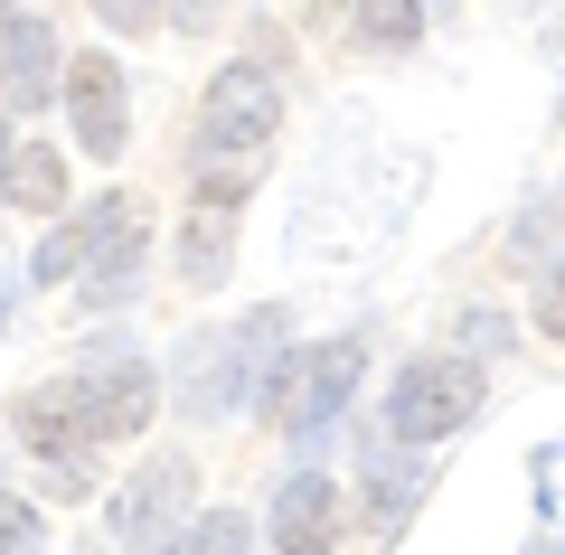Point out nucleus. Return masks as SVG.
Here are the masks:
<instances>
[{
	"instance_id": "obj_1",
	"label": "nucleus",
	"mask_w": 565,
	"mask_h": 555,
	"mask_svg": "<svg viewBox=\"0 0 565 555\" xmlns=\"http://www.w3.org/2000/svg\"><path fill=\"white\" fill-rule=\"evenodd\" d=\"M274 122H282L274 76H264L255 57L217 66V76H207V104H199V170H255V151L274 141Z\"/></svg>"
},
{
	"instance_id": "obj_2",
	"label": "nucleus",
	"mask_w": 565,
	"mask_h": 555,
	"mask_svg": "<svg viewBox=\"0 0 565 555\" xmlns=\"http://www.w3.org/2000/svg\"><path fill=\"white\" fill-rule=\"evenodd\" d=\"M349 377H359V339L302 349V357H292V377H274V386H264V415H274L292 442H321V424L349 405Z\"/></svg>"
},
{
	"instance_id": "obj_3",
	"label": "nucleus",
	"mask_w": 565,
	"mask_h": 555,
	"mask_svg": "<svg viewBox=\"0 0 565 555\" xmlns=\"http://www.w3.org/2000/svg\"><path fill=\"white\" fill-rule=\"evenodd\" d=\"M471 405H481V367L434 357V367H415V377L396 386V434L434 442V434H452V424H471Z\"/></svg>"
},
{
	"instance_id": "obj_4",
	"label": "nucleus",
	"mask_w": 565,
	"mask_h": 555,
	"mask_svg": "<svg viewBox=\"0 0 565 555\" xmlns=\"http://www.w3.org/2000/svg\"><path fill=\"white\" fill-rule=\"evenodd\" d=\"M76 386V415H85V442H132L151 424V367H95V377H66Z\"/></svg>"
},
{
	"instance_id": "obj_5",
	"label": "nucleus",
	"mask_w": 565,
	"mask_h": 555,
	"mask_svg": "<svg viewBox=\"0 0 565 555\" xmlns=\"http://www.w3.org/2000/svg\"><path fill=\"white\" fill-rule=\"evenodd\" d=\"M57 76H66V57H57V39H47V20L10 10V20H0V104L39 114V104L57 95Z\"/></svg>"
},
{
	"instance_id": "obj_6",
	"label": "nucleus",
	"mask_w": 565,
	"mask_h": 555,
	"mask_svg": "<svg viewBox=\"0 0 565 555\" xmlns=\"http://www.w3.org/2000/svg\"><path fill=\"white\" fill-rule=\"evenodd\" d=\"M57 85H66V104H76V141H85L95 160H114V151H122V132H132V104H122L114 57H76Z\"/></svg>"
},
{
	"instance_id": "obj_7",
	"label": "nucleus",
	"mask_w": 565,
	"mask_h": 555,
	"mask_svg": "<svg viewBox=\"0 0 565 555\" xmlns=\"http://www.w3.org/2000/svg\"><path fill=\"white\" fill-rule=\"evenodd\" d=\"M330 536H340V490L321 471H292L274 499V546L282 555H330Z\"/></svg>"
},
{
	"instance_id": "obj_8",
	"label": "nucleus",
	"mask_w": 565,
	"mask_h": 555,
	"mask_svg": "<svg viewBox=\"0 0 565 555\" xmlns=\"http://www.w3.org/2000/svg\"><path fill=\"white\" fill-rule=\"evenodd\" d=\"M76 255H95V292H114V274H132L141 255V199H95L76 217Z\"/></svg>"
},
{
	"instance_id": "obj_9",
	"label": "nucleus",
	"mask_w": 565,
	"mask_h": 555,
	"mask_svg": "<svg viewBox=\"0 0 565 555\" xmlns=\"http://www.w3.org/2000/svg\"><path fill=\"white\" fill-rule=\"evenodd\" d=\"M10 424H20L29 452H95V442H85V415H76V386H39V396H20Z\"/></svg>"
},
{
	"instance_id": "obj_10",
	"label": "nucleus",
	"mask_w": 565,
	"mask_h": 555,
	"mask_svg": "<svg viewBox=\"0 0 565 555\" xmlns=\"http://www.w3.org/2000/svg\"><path fill=\"white\" fill-rule=\"evenodd\" d=\"M180 499H189V461H151V471L114 499V536H151L170 509H180Z\"/></svg>"
},
{
	"instance_id": "obj_11",
	"label": "nucleus",
	"mask_w": 565,
	"mask_h": 555,
	"mask_svg": "<svg viewBox=\"0 0 565 555\" xmlns=\"http://www.w3.org/2000/svg\"><path fill=\"white\" fill-rule=\"evenodd\" d=\"M274 349V320H245L236 339H217L207 349V386H199V415H226V405L245 396V357H264Z\"/></svg>"
},
{
	"instance_id": "obj_12",
	"label": "nucleus",
	"mask_w": 565,
	"mask_h": 555,
	"mask_svg": "<svg viewBox=\"0 0 565 555\" xmlns=\"http://www.w3.org/2000/svg\"><path fill=\"white\" fill-rule=\"evenodd\" d=\"M0 189H10L29 217H57L66 207V160L39 151V141H29V151H0Z\"/></svg>"
},
{
	"instance_id": "obj_13",
	"label": "nucleus",
	"mask_w": 565,
	"mask_h": 555,
	"mask_svg": "<svg viewBox=\"0 0 565 555\" xmlns=\"http://www.w3.org/2000/svg\"><path fill=\"white\" fill-rule=\"evenodd\" d=\"M349 20H359L367 47H415L424 39V10H415V0H349Z\"/></svg>"
},
{
	"instance_id": "obj_14",
	"label": "nucleus",
	"mask_w": 565,
	"mask_h": 555,
	"mask_svg": "<svg viewBox=\"0 0 565 555\" xmlns=\"http://www.w3.org/2000/svg\"><path fill=\"white\" fill-rule=\"evenodd\" d=\"M245 536H255V527H245L236 509H217V517H199V536L180 527V536H170L161 555H245Z\"/></svg>"
},
{
	"instance_id": "obj_15",
	"label": "nucleus",
	"mask_w": 565,
	"mask_h": 555,
	"mask_svg": "<svg viewBox=\"0 0 565 555\" xmlns=\"http://www.w3.org/2000/svg\"><path fill=\"white\" fill-rule=\"evenodd\" d=\"M0 555H39V509L0 490Z\"/></svg>"
},
{
	"instance_id": "obj_16",
	"label": "nucleus",
	"mask_w": 565,
	"mask_h": 555,
	"mask_svg": "<svg viewBox=\"0 0 565 555\" xmlns=\"http://www.w3.org/2000/svg\"><path fill=\"white\" fill-rule=\"evenodd\" d=\"M95 20L114 29V39H132V29H151V20H161V0H95Z\"/></svg>"
},
{
	"instance_id": "obj_17",
	"label": "nucleus",
	"mask_w": 565,
	"mask_h": 555,
	"mask_svg": "<svg viewBox=\"0 0 565 555\" xmlns=\"http://www.w3.org/2000/svg\"><path fill=\"white\" fill-rule=\"evenodd\" d=\"M537 330H546V339H565V282H546V301H537Z\"/></svg>"
},
{
	"instance_id": "obj_18",
	"label": "nucleus",
	"mask_w": 565,
	"mask_h": 555,
	"mask_svg": "<svg viewBox=\"0 0 565 555\" xmlns=\"http://www.w3.org/2000/svg\"><path fill=\"white\" fill-rule=\"evenodd\" d=\"M161 10H170V20H189V29H199L207 10H217V0H161Z\"/></svg>"
},
{
	"instance_id": "obj_19",
	"label": "nucleus",
	"mask_w": 565,
	"mask_h": 555,
	"mask_svg": "<svg viewBox=\"0 0 565 555\" xmlns=\"http://www.w3.org/2000/svg\"><path fill=\"white\" fill-rule=\"evenodd\" d=\"M0 151H10V132H0Z\"/></svg>"
}]
</instances>
